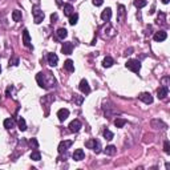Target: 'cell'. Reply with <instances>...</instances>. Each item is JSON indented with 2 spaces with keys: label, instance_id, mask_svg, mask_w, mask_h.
<instances>
[{
  "label": "cell",
  "instance_id": "obj_8",
  "mask_svg": "<svg viewBox=\"0 0 170 170\" xmlns=\"http://www.w3.org/2000/svg\"><path fill=\"white\" fill-rule=\"evenodd\" d=\"M72 50H73V43H70V41L64 43L63 47H61V52H63L64 55H70Z\"/></svg>",
  "mask_w": 170,
  "mask_h": 170
},
{
  "label": "cell",
  "instance_id": "obj_34",
  "mask_svg": "<svg viewBox=\"0 0 170 170\" xmlns=\"http://www.w3.org/2000/svg\"><path fill=\"white\" fill-rule=\"evenodd\" d=\"M164 151L166 153V154H169V153H170V144H169V141H165V144H164Z\"/></svg>",
  "mask_w": 170,
  "mask_h": 170
},
{
  "label": "cell",
  "instance_id": "obj_36",
  "mask_svg": "<svg viewBox=\"0 0 170 170\" xmlns=\"http://www.w3.org/2000/svg\"><path fill=\"white\" fill-rule=\"evenodd\" d=\"M17 64H19V59H17V57H12V59L10 60V66L11 65H17Z\"/></svg>",
  "mask_w": 170,
  "mask_h": 170
},
{
  "label": "cell",
  "instance_id": "obj_12",
  "mask_svg": "<svg viewBox=\"0 0 170 170\" xmlns=\"http://www.w3.org/2000/svg\"><path fill=\"white\" fill-rule=\"evenodd\" d=\"M80 129H81V122H80V120H73L72 122L69 124V130L70 132L77 133Z\"/></svg>",
  "mask_w": 170,
  "mask_h": 170
},
{
  "label": "cell",
  "instance_id": "obj_37",
  "mask_svg": "<svg viewBox=\"0 0 170 170\" xmlns=\"http://www.w3.org/2000/svg\"><path fill=\"white\" fill-rule=\"evenodd\" d=\"M104 3V0H93V4H95L96 7H98V6H101V4Z\"/></svg>",
  "mask_w": 170,
  "mask_h": 170
},
{
  "label": "cell",
  "instance_id": "obj_6",
  "mask_svg": "<svg viewBox=\"0 0 170 170\" xmlns=\"http://www.w3.org/2000/svg\"><path fill=\"white\" fill-rule=\"evenodd\" d=\"M138 98L142 101V102H145V104H151V102H153V96H151L150 93H148V92L141 93V95L138 96Z\"/></svg>",
  "mask_w": 170,
  "mask_h": 170
},
{
  "label": "cell",
  "instance_id": "obj_16",
  "mask_svg": "<svg viewBox=\"0 0 170 170\" xmlns=\"http://www.w3.org/2000/svg\"><path fill=\"white\" fill-rule=\"evenodd\" d=\"M151 126L154 129H166V124H164L161 120H151Z\"/></svg>",
  "mask_w": 170,
  "mask_h": 170
},
{
  "label": "cell",
  "instance_id": "obj_26",
  "mask_svg": "<svg viewBox=\"0 0 170 170\" xmlns=\"http://www.w3.org/2000/svg\"><path fill=\"white\" fill-rule=\"evenodd\" d=\"M17 125H19V129L21 130V132L27 130V124H25V120L23 118V117H20L19 120H17Z\"/></svg>",
  "mask_w": 170,
  "mask_h": 170
},
{
  "label": "cell",
  "instance_id": "obj_9",
  "mask_svg": "<svg viewBox=\"0 0 170 170\" xmlns=\"http://www.w3.org/2000/svg\"><path fill=\"white\" fill-rule=\"evenodd\" d=\"M167 93H169V88L167 86H160V88L157 89V96H158V98L160 100H164V98H166V96H167Z\"/></svg>",
  "mask_w": 170,
  "mask_h": 170
},
{
  "label": "cell",
  "instance_id": "obj_43",
  "mask_svg": "<svg viewBox=\"0 0 170 170\" xmlns=\"http://www.w3.org/2000/svg\"><path fill=\"white\" fill-rule=\"evenodd\" d=\"M0 72H1V66H0Z\"/></svg>",
  "mask_w": 170,
  "mask_h": 170
},
{
  "label": "cell",
  "instance_id": "obj_42",
  "mask_svg": "<svg viewBox=\"0 0 170 170\" xmlns=\"http://www.w3.org/2000/svg\"><path fill=\"white\" fill-rule=\"evenodd\" d=\"M56 1H57V4H59V6H61V1H60V0H56Z\"/></svg>",
  "mask_w": 170,
  "mask_h": 170
},
{
  "label": "cell",
  "instance_id": "obj_5",
  "mask_svg": "<svg viewBox=\"0 0 170 170\" xmlns=\"http://www.w3.org/2000/svg\"><path fill=\"white\" fill-rule=\"evenodd\" d=\"M79 88H80V91H81L84 95H89V93H91V86H89V84H88L86 80H81V81H80Z\"/></svg>",
  "mask_w": 170,
  "mask_h": 170
},
{
  "label": "cell",
  "instance_id": "obj_33",
  "mask_svg": "<svg viewBox=\"0 0 170 170\" xmlns=\"http://www.w3.org/2000/svg\"><path fill=\"white\" fill-rule=\"evenodd\" d=\"M158 16H161V19H160V17H158V19H157V23H158V24H165V17H166V15H165V13H162V12H161Z\"/></svg>",
  "mask_w": 170,
  "mask_h": 170
},
{
  "label": "cell",
  "instance_id": "obj_20",
  "mask_svg": "<svg viewBox=\"0 0 170 170\" xmlns=\"http://www.w3.org/2000/svg\"><path fill=\"white\" fill-rule=\"evenodd\" d=\"M64 68H65L68 72H75V64H73L72 60H66L64 63Z\"/></svg>",
  "mask_w": 170,
  "mask_h": 170
},
{
  "label": "cell",
  "instance_id": "obj_17",
  "mask_svg": "<svg viewBox=\"0 0 170 170\" xmlns=\"http://www.w3.org/2000/svg\"><path fill=\"white\" fill-rule=\"evenodd\" d=\"M110 17H112V10H110V8H106V10L102 11V13H101V19L104 20V21H109Z\"/></svg>",
  "mask_w": 170,
  "mask_h": 170
},
{
  "label": "cell",
  "instance_id": "obj_11",
  "mask_svg": "<svg viewBox=\"0 0 170 170\" xmlns=\"http://www.w3.org/2000/svg\"><path fill=\"white\" fill-rule=\"evenodd\" d=\"M47 60H48V64H49L50 66H56L57 63H59V57H57L56 53H48Z\"/></svg>",
  "mask_w": 170,
  "mask_h": 170
},
{
  "label": "cell",
  "instance_id": "obj_29",
  "mask_svg": "<svg viewBox=\"0 0 170 170\" xmlns=\"http://www.w3.org/2000/svg\"><path fill=\"white\" fill-rule=\"evenodd\" d=\"M102 134H104L105 140H108V141H110V140H113V137H114V134H113L112 132H110L109 129H105L104 132H102Z\"/></svg>",
  "mask_w": 170,
  "mask_h": 170
},
{
  "label": "cell",
  "instance_id": "obj_10",
  "mask_svg": "<svg viewBox=\"0 0 170 170\" xmlns=\"http://www.w3.org/2000/svg\"><path fill=\"white\" fill-rule=\"evenodd\" d=\"M73 142L69 141V140H66V141H61L60 145H59V153H64V151L68 150V148H70L72 146Z\"/></svg>",
  "mask_w": 170,
  "mask_h": 170
},
{
  "label": "cell",
  "instance_id": "obj_40",
  "mask_svg": "<svg viewBox=\"0 0 170 170\" xmlns=\"http://www.w3.org/2000/svg\"><path fill=\"white\" fill-rule=\"evenodd\" d=\"M132 50H133L132 48H129V49H126V50H125V55H130V53H132Z\"/></svg>",
  "mask_w": 170,
  "mask_h": 170
},
{
  "label": "cell",
  "instance_id": "obj_25",
  "mask_svg": "<svg viewBox=\"0 0 170 170\" xmlns=\"http://www.w3.org/2000/svg\"><path fill=\"white\" fill-rule=\"evenodd\" d=\"M73 13V7L70 4H64V15L70 16Z\"/></svg>",
  "mask_w": 170,
  "mask_h": 170
},
{
  "label": "cell",
  "instance_id": "obj_39",
  "mask_svg": "<svg viewBox=\"0 0 170 170\" xmlns=\"http://www.w3.org/2000/svg\"><path fill=\"white\" fill-rule=\"evenodd\" d=\"M50 20H52V23H55L57 20V15L56 13H52V15H50Z\"/></svg>",
  "mask_w": 170,
  "mask_h": 170
},
{
  "label": "cell",
  "instance_id": "obj_38",
  "mask_svg": "<svg viewBox=\"0 0 170 170\" xmlns=\"http://www.w3.org/2000/svg\"><path fill=\"white\" fill-rule=\"evenodd\" d=\"M11 92H12V86H8V88H7V92H6V96H8V97H11Z\"/></svg>",
  "mask_w": 170,
  "mask_h": 170
},
{
  "label": "cell",
  "instance_id": "obj_35",
  "mask_svg": "<svg viewBox=\"0 0 170 170\" xmlns=\"http://www.w3.org/2000/svg\"><path fill=\"white\" fill-rule=\"evenodd\" d=\"M73 101H76L77 102V105H80L84 101V97H81V96H77V95H75V97H73Z\"/></svg>",
  "mask_w": 170,
  "mask_h": 170
},
{
  "label": "cell",
  "instance_id": "obj_1",
  "mask_svg": "<svg viewBox=\"0 0 170 170\" xmlns=\"http://www.w3.org/2000/svg\"><path fill=\"white\" fill-rule=\"evenodd\" d=\"M36 81H37L39 86H41V88H44V89H49L56 85V80H55L53 75L50 72L37 73V75H36Z\"/></svg>",
  "mask_w": 170,
  "mask_h": 170
},
{
  "label": "cell",
  "instance_id": "obj_41",
  "mask_svg": "<svg viewBox=\"0 0 170 170\" xmlns=\"http://www.w3.org/2000/svg\"><path fill=\"white\" fill-rule=\"evenodd\" d=\"M161 1H162L164 4H167V3H169V0H161Z\"/></svg>",
  "mask_w": 170,
  "mask_h": 170
},
{
  "label": "cell",
  "instance_id": "obj_28",
  "mask_svg": "<svg viewBox=\"0 0 170 170\" xmlns=\"http://www.w3.org/2000/svg\"><path fill=\"white\" fill-rule=\"evenodd\" d=\"M31 160L32 161H40L41 160V154L39 150H35L31 153Z\"/></svg>",
  "mask_w": 170,
  "mask_h": 170
},
{
  "label": "cell",
  "instance_id": "obj_4",
  "mask_svg": "<svg viewBox=\"0 0 170 170\" xmlns=\"http://www.w3.org/2000/svg\"><path fill=\"white\" fill-rule=\"evenodd\" d=\"M125 66L128 68V69L132 70V72L138 73L140 69H141V63H140L138 60H134V59H132V60H128V61H126Z\"/></svg>",
  "mask_w": 170,
  "mask_h": 170
},
{
  "label": "cell",
  "instance_id": "obj_2",
  "mask_svg": "<svg viewBox=\"0 0 170 170\" xmlns=\"http://www.w3.org/2000/svg\"><path fill=\"white\" fill-rule=\"evenodd\" d=\"M32 15H33V21L36 24H40L43 20H44V12L41 11V8L39 6L32 7Z\"/></svg>",
  "mask_w": 170,
  "mask_h": 170
},
{
  "label": "cell",
  "instance_id": "obj_14",
  "mask_svg": "<svg viewBox=\"0 0 170 170\" xmlns=\"http://www.w3.org/2000/svg\"><path fill=\"white\" fill-rule=\"evenodd\" d=\"M166 37H167V33L165 31H158V32H155V35H154V41H165L166 40Z\"/></svg>",
  "mask_w": 170,
  "mask_h": 170
},
{
  "label": "cell",
  "instance_id": "obj_13",
  "mask_svg": "<svg viewBox=\"0 0 170 170\" xmlns=\"http://www.w3.org/2000/svg\"><path fill=\"white\" fill-rule=\"evenodd\" d=\"M57 117H59V120L63 122V121H65L68 117H69V110L65 109V108H63V109H60L59 112H57Z\"/></svg>",
  "mask_w": 170,
  "mask_h": 170
},
{
  "label": "cell",
  "instance_id": "obj_24",
  "mask_svg": "<svg viewBox=\"0 0 170 170\" xmlns=\"http://www.w3.org/2000/svg\"><path fill=\"white\" fill-rule=\"evenodd\" d=\"M118 17H117V20L118 21H124V17H125V7L124 6H120L118 7Z\"/></svg>",
  "mask_w": 170,
  "mask_h": 170
},
{
  "label": "cell",
  "instance_id": "obj_3",
  "mask_svg": "<svg viewBox=\"0 0 170 170\" xmlns=\"http://www.w3.org/2000/svg\"><path fill=\"white\" fill-rule=\"evenodd\" d=\"M85 146H86L88 149H92V150L95 151V153H97V154L101 151V144H100V141H98V140H96V138L86 141V142H85Z\"/></svg>",
  "mask_w": 170,
  "mask_h": 170
},
{
  "label": "cell",
  "instance_id": "obj_27",
  "mask_svg": "<svg viewBox=\"0 0 170 170\" xmlns=\"http://www.w3.org/2000/svg\"><path fill=\"white\" fill-rule=\"evenodd\" d=\"M125 124H126L125 118H116V120H114V125H116V128H122V126H125Z\"/></svg>",
  "mask_w": 170,
  "mask_h": 170
},
{
  "label": "cell",
  "instance_id": "obj_31",
  "mask_svg": "<svg viewBox=\"0 0 170 170\" xmlns=\"http://www.w3.org/2000/svg\"><path fill=\"white\" fill-rule=\"evenodd\" d=\"M77 20H79V15H77V13H72V15L69 16V24L70 25H75L76 23H77Z\"/></svg>",
  "mask_w": 170,
  "mask_h": 170
},
{
  "label": "cell",
  "instance_id": "obj_32",
  "mask_svg": "<svg viewBox=\"0 0 170 170\" xmlns=\"http://www.w3.org/2000/svg\"><path fill=\"white\" fill-rule=\"evenodd\" d=\"M29 145H31L33 149H37V148H39L37 140H36V138H31V140H29Z\"/></svg>",
  "mask_w": 170,
  "mask_h": 170
},
{
  "label": "cell",
  "instance_id": "obj_18",
  "mask_svg": "<svg viewBox=\"0 0 170 170\" xmlns=\"http://www.w3.org/2000/svg\"><path fill=\"white\" fill-rule=\"evenodd\" d=\"M56 33H57V37L60 39V40H64V39L68 36V31H66L65 28H59Z\"/></svg>",
  "mask_w": 170,
  "mask_h": 170
},
{
  "label": "cell",
  "instance_id": "obj_23",
  "mask_svg": "<svg viewBox=\"0 0 170 170\" xmlns=\"http://www.w3.org/2000/svg\"><path fill=\"white\" fill-rule=\"evenodd\" d=\"M13 126H15V121L12 118H6L4 120V128L6 129H12Z\"/></svg>",
  "mask_w": 170,
  "mask_h": 170
},
{
  "label": "cell",
  "instance_id": "obj_15",
  "mask_svg": "<svg viewBox=\"0 0 170 170\" xmlns=\"http://www.w3.org/2000/svg\"><path fill=\"white\" fill-rule=\"evenodd\" d=\"M84 157H85L84 150H82V149H76L75 153H73V160L75 161H81V160H84Z\"/></svg>",
  "mask_w": 170,
  "mask_h": 170
},
{
  "label": "cell",
  "instance_id": "obj_19",
  "mask_svg": "<svg viewBox=\"0 0 170 170\" xmlns=\"http://www.w3.org/2000/svg\"><path fill=\"white\" fill-rule=\"evenodd\" d=\"M104 151H105V154H108V155H114L117 153V149L113 145H108Z\"/></svg>",
  "mask_w": 170,
  "mask_h": 170
},
{
  "label": "cell",
  "instance_id": "obj_21",
  "mask_svg": "<svg viewBox=\"0 0 170 170\" xmlns=\"http://www.w3.org/2000/svg\"><path fill=\"white\" fill-rule=\"evenodd\" d=\"M113 64H114V60L110 56H106L104 59V61H102V65H104L105 68H110V66L113 65Z\"/></svg>",
  "mask_w": 170,
  "mask_h": 170
},
{
  "label": "cell",
  "instance_id": "obj_30",
  "mask_svg": "<svg viewBox=\"0 0 170 170\" xmlns=\"http://www.w3.org/2000/svg\"><path fill=\"white\" fill-rule=\"evenodd\" d=\"M146 4H148L146 0H134V6L137 7V8H144Z\"/></svg>",
  "mask_w": 170,
  "mask_h": 170
},
{
  "label": "cell",
  "instance_id": "obj_22",
  "mask_svg": "<svg viewBox=\"0 0 170 170\" xmlns=\"http://www.w3.org/2000/svg\"><path fill=\"white\" fill-rule=\"evenodd\" d=\"M21 17H23L21 11L15 10V11L12 12V19H13V21H20V20H21Z\"/></svg>",
  "mask_w": 170,
  "mask_h": 170
},
{
  "label": "cell",
  "instance_id": "obj_7",
  "mask_svg": "<svg viewBox=\"0 0 170 170\" xmlns=\"http://www.w3.org/2000/svg\"><path fill=\"white\" fill-rule=\"evenodd\" d=\"M23 44H24L25 47L32 48V44H31V36H29L28 29H24V31H23Z\"/></svg>",
  "mask_w": 170,
  "mask_h": 170
}]
</instances>
